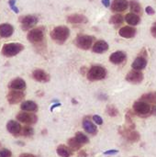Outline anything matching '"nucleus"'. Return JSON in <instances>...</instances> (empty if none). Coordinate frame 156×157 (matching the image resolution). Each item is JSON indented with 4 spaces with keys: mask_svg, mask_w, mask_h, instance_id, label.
Returning a JSON list of instances; mask_svg holds the SVG:
<instances>
[{
    "mask_svg": "<svg viewBox=\"0 0 156 157\" xmlns=\"http://www.w3.org/2000/svg\"><path fill=\"white\" fill-rule=\"evenodd\" d=\"M70 36V29L66 26H58L55 27L51 31V38L56 43L62 45L63 44Z\"/></svg>",
    "mask_w": 156,
    "mask_h": 157,
    "instance_id": "obj_1",
    "label": "nucleus"
},
{
    "mask_svg": "<svg viewBox=\"0 0 156 157\" xmlns=\"http://www.w3.org/2000/svg\"><path fill=\"white\" fill-rule=\"evenodd\" d=\"M24 50V46L21 43L18 42H10L6 43L2 47V54L6 57H13L21 52Z\"/></svg>",
    "mask_w": 156,
    "mask_h": 157,
    "instance_id": "obj_2",
    "label": "nucleus"
},
{
    "mask_svg": "<svg viewBox=\"0 0 156 157\" xmlns=\"http://www.w3.org/2000/svg\"><path fill=\"white\" fill-rule=\"evenodd\" d=\"M86 76L89 81H99L107 76V70L101 65H94L89 69Z\"/></svg>",
    "mask_w": 156,
    "mask_h": 157,
    "instance_id": "obj_3",
    "label": "nucleus"
},
{
    "mask_svg": "<svg viewBox=\"0 0 156 157\" xmlns=\"http://www.w3.org/2000/svg\"><path fill=\"white\" fill-rule=\"evenodd\" d=\"M45 38V29L44 27L35 28L29 30L28 33V40L32 44H40L43 42Z\"/></svg>",
    "mask_w": 156,
    "mask_h": 157,
    "instance_id": "obj_4",
    "label": "nucleus"
},
{
    "mask_svg": "<svg viewBox=\"0 0 156 157\" xmlns=\"http://www.w3.org/2000/svg\"><path fill=\"white\" fill-rule=\"evenodd\" d=\"M94 41V37L93 36H89V35H85V34H79L77 35L75 40H74V44L76 47H78L81 50H85L87 51L91 48L92 44Z\"/></svg>",
    "mask_w": 156,
    "mask_h": 157,
    "instance_id": "obj_5",
    "label": "nucleus"
},
{
    "mask_svg": "<svg viewBox=\"0 0 156 157\" xmlns=\"http://www.w3.org/2000/svg\"><path fill=\"white\" fill-rule=\"evenodd\" d=\"M134 112L140 117H147L152 113V108L149 103L139 100L133 104Z\"/></svg>",
    "mask_w": 156,
    "mask_h": 157,
    "instance_id": "obj_6",
    "label": "nucleus"
},
{
    "mask_svg": "<svg viewBox=\"0 0 156 157\" xmlns=\"http://www.w3.org/2000/svg\"><path fill=\"white\" fill-rule=\"evenodd\" d=\"M119 132L124 138H126L128 141H130L131 143H137L141 139V135L139 134V132L134 131V129H131L129 127H125V128L120 127L119 130Z\"/></svg>",
    "mask_w": 156,
    "mask_h": 157,
    "instance_id": "obj_7",
    "label": "nucleus"
},
{
    "mask_svg": "<svg viewBox=\"0 0 156 157\" xmlns=\"http://www.w3.org/2000/svg\"><path fill=\"white\" fill-rule=\"evenodd\" d=\"M147 54L145 52V49H143L140 55L134 60V62L131 63V67L133 70L142 71L143 70L147 65Z\"/></svg>",
    "mask_w": 156,
    "mask_h": 157,
    "instance_id": "obj_8",
    "label": "nucleus"
},
{
    "mask_svg": "<svg viewBox=\"0 0 156 157\" xmlns=\"http://www.w3.org/2000/svg\"><path fill=\"white\" fill-rule=\"evenodd\" d=\"M39 18L37 16L34 15H28L23 17H21L20 22H21V27L23 30H29L32 29V28L38 23Z\"/></svg>",
    "mask_w": 156,
    "mask_h": 157,
    "instance_id": "obj_9",
    "label": "nucleus"
},
{
    "mask_svg": "<svg viewBox=\"0 0 156 157\" xmlns=\"http://www.w3.org/2000/svg\"><path fill=\"white\" fill-rule=\"evenodd\" d=\"M143 78H144V75L142 73V71H137V70L130 71L127 74L126 77H125L127 82H129L131 84H133V85L141 84L143 81Z\"/></svg>",
    "mask_w": 156,
    "mask_h": 157,
    "instance_id": "obj_10",
    "label": "nucleus"
},
{
    "mask_svg": "<svg viewBox=\"0 0 156 157\" xmlns=\"http://www.w3.org/2000/svg\"><path fill=\"white\" fill-rule=\"evenodd\" d=\"M17 120L23 123L35 124L38 121V118L35 114H31V113H28V112H19L17 115Z\"/></svg>",
    "mask_w": 156,
    "mask_h": 157,
    "instance_id": "obj_11",
    "label": "nucleus"
},
{
    "mask_svg": "<svg viewBox=\"0 0 156 157\" xmlns=\"http://www.w3.org/2000/svg\"><path fill=\"white\" fill-rule=\"evenodd\" d=\"M25 97V94L21 91V90H11L8 94H7V101L9 102V104H17L19 103Z\"/></svg>",
    "mask_w": 156,
    "mask_h": 157,
    "instance_id": "obj_12",
    "label": "nucleus"
},
{
    "mask_svg": "<svg viewBox=\"0 0 156 157\" xmlns=\"http://www.w3.org/2000/svg\"><path fill=\"white\" fill-rule=\"evenodd\" d=\"M32 78L40 83H47L50 81V75L44 70L36 69L32 73Z\"/></svg>",
    "mask_w": 156,
    "mask_h": 157,
    "instance_id": "obj_13",
    "label": "nucleus"
},
{
    "mask_svg": "<svg viewBox=\"0 0 156 157\" xmlns=\"http://www.w3.org/2000/svg\"><path fill=\"white\" fill-rule=\"evenodd\" d=\"M126 58H127V55L124 52L118 51V52H113L109 56V62L114 64H121L122 63L126 61Z\"/></svg>",
    "mask_w": 156,
    "mask_h": 157,
    "instance_id": "obj_14",
    "label": "nucleus"
},
{
    "mask_svg": "<svg viewBox=\"0 0 156 157\" xmlns=\"http://www.w3.org/2000/svg\"><path fill=\"white\" fill-rule=\"evenodd\" d=\"M129 6L127 0H114L111 4V10L116 13L125 11Z\"/></svg>",
    "mask_w": 156,
    "mask_h": 157,
    "instance_id": "obj_15",
    "label": "nucleus"
},
{
    "mask_svg": "<svg viewBox=\"0 0 156 157\" xmlns=\"http://www.w3.org/2000/svg\"><path fill=\"white\" fill-rule=\"evenodd\" d=\"M68 23L71 24H86L88 22L87 17L83 14H73L67 17L66 18Z\"/></svg>",
    "mask_w": 156,
    "mask_h": 157,
    "instance_id": "obj_16",
    "label": "nucleus"
},
{
    "mask_svg": "<svg viewBox=\"0 0 156 157\" xmlns=\"http://www.w3.org/2000/svg\"><path fill=\"white\" fill-rule=\"evenodd\" d=\"M6 129L11 134L15 136L21 134V132H22L21 125L17 121H9L6 124Z\"/></svg>",
    "mask_w": 156,
    "mask_h": 157,
    "instance_id": "obj_17",
    "label": "nucleus"
},
{
    "mask_svg": "<svg viewBox=\"0 0 156 157\" xmlns=\"http://www.w3.org/2000/svg\"><path fill=\"white\" fill-rule=\"evenodd\" d=\"M26 82L22 78H15L8 84V88L11 90H24L26 88Z\"/></svg>",
    "mask_w": 156,
    "mask_h": 157,
    "instance_id": "obj_18",
    "label": "nucleus"
},
{
    "mask_svg": "<svg viewBox=\"0 0 156 157\" xmlns=\"http://www.w3.org/2000/svg\"><path fill=\"white\" fill-rule=\"evenodd\" d=\"M136 32H137L136 29L133 28V27H131V26L123 27L119 31L120 35L122 38H125V39H131V38H133L136 35Z\"/></svg>",
    "mask_w": 156,
    "mask_h": 157,
    "instance_id": "obj_19",
    "label": "nucleus"
},
{
    "mask_svg": "<svg viewBox=\"0 0 156 157\" xmlns=\"http://www.w3.org/2000/svg\"><path fill=\"white\" fill-rule=\"evenodd\" d=\"M92 50H93V52L95 53H103L108 50V44L106 40H100L95 42Z\"/></svg>",
    "mask_w": 156,
    "mask_h": 157,
    "instance_id": "obj_20",
    "label": "nucleus"
},
{
    "mask_svg": "<svg viewBox=\"0 0 156 157\" xmlns=\"http://www.w3.org/2000/svg\"><path fill=\"white\" fill-rule=\"evenodd\" d=\"M83 128L85 131L91 135H96L97 133V126L89 120V119H85L83 121Z\"/></svg>",
    "mask_w": 156,
    "mask_h": 157,
    "instance_id": "obj_21",
    "label": "nucleus"
},
{
    "mask_svg": "<svg viewBox=\"0 0 156 157\" xmlns=\"http://www.w3.org/2000/svg\"><path fill=\"white\" fill-rule=\"evenodd\" d=\"M14 33V28L12 25L4 23L0 25V37L2 38H8Z\"/></svg>",
    "mask_w": 156,
    "mask_h": 157,
    "instance_id": "obj_22",
    "label": "nucleus"
},
{
    "mask_svg": "<svg viewBox=\"0 0 156 157\" xmlns=\"http://www.w3.org/2000/svg\"><path fill=\"white\" fill-rule=\"evenodd\" d=\"M125 21L131 26H137L141 22V17L139 15L134 13H128L125 17Z\"/></svg>",
    "mask_w": 156,
    "mask_h": 157,
    "instance_id": "obj_23",
    "label": "nucleus"
},
{
    "mask_svg": "<svg viewBox=\"0 0 156 157\" xmlns=\"http://www.w3.org/2000/svg\"><path fill=\"white\" fill-rule=\"evenodd\" d=\"M21 109L24 111H30V112H36L38 110V105L34 102V101H24L21 106H20Z\"/></svg>",
    "mask_w": 156,
    "mask_h": 157,
    "instance_id": "obj_24",
    "label": "nucleus"
},
{
    "mask_svg": "<svg viewBox=\"0 0 156 157\" xmlns=\"http://www.w3.org/2000/svg\"><path fill=\"white\" fill-rule=\"evenodd\" d=\"M140 100L147 102V103H151V104H155L156 103V92H149L146 94H143Z\"/></svg>",
    "mask_w": 156,
    "mask_h": 157,
    "instance_id": "obj_25",
    "label": "nucleus"
},
{
    "mask_svg": "<svg viewBox=\"0 0 156 157\" xmlns=\"http://www.w3.org/2000/svg\"><path fill=\"white\" fill-rule=\"evenodd\" d=\"M130 8H131V11L134 14H137V15H142L143 13V8H142V6L141 4L136 1V0H131L130 2Z\"/></svg>",
    "mask_w": 156,
    "mask_h": 157,
    "instance_id": "obj_26",
    "label": "nucleus"
},
{
    "mask_svg": "<svg viewBox=\"0 0 156 157\" xmlns=\"http://www.w3.org/2000/svg\"><path fill=\"white\" fill-rule=\"evenodd\" d=\"M71 150H72V149L67 148V147H66V146H64V145H60V146H58V148H57L56 152H57V155H58L59 156L70 157L72 155H73V153H72V151H71Z\"/></svg>",
    "mask_w": 156,
    "mask_h": 157,
    "instance_id": "obj_27",
    "label": "nucleus"
},
{
    "mask_svg": "<svg viewBox=\"0 0 156 157\" xmlns=\"http://www.w3.org/2000/svg\"><path fill=\"white\" fill-rule=\"evenodd\" d=\"M68 145L73 151H77L82 147V144L75 139V137L71 138V139L68 140Z\"/></svg>",
    "mask_w": 156,
    "mask_h": 157,
    "instance_id": "obj_28",
    "label": "nucleus"
},
{
    "mask_svg": "<svg viewBox=\"0 0 156 157\" xmlns=\"http://www.w3.org/2000/svg\"><path fill=\"white\" fill-rule=\"evenodd\" d=\"M75 139L82 144V145H84V144H88L89 143V139H88V137L86 135V134H84L83 132H76V134H75Z\"/></svg>",
    "mask_w": 156,
    "mask_h": 157,
    "instance_id": "obj_29",
    "label": "nucleus"
},
{
    "mask_svg": "<svg viewBox=\"0 0 156 157\" xmlns=\"http://www.w3.org/2000/svg\"><path fill=\"white\" fill-rule=\"evenodd\" d=\"M109 23L114 25H120L121 23H123V17L120 14L114 15L109 18Z\"/></svg>",
    "mask_w": 156,
    "mask_h": 157,
    "instance_id": "obj_30",
    "label": "nucleus"
},
{
    "mask_svg": "<svg viewBox=\"0 0 156 157\" xmlns=\"http://www.w3.org/2000/svg\"><path fill=\"white\" fill-rule=\"evenodd\" d=\"M107 114L110 117H116L119 115V109L114 105H108L107 107Z\"/></svg>",
    "mask_w": 156,
    "mask_h": 157,
    "instance_id": "obj_31",
    "label": "nucleus"
},
{
    "mask_svg": "<svg viewBox=\"0 0 156 157\" xmlns=\"http://www.w3.org/2000/svg\"><path fill=\"white\" fill-rule=\"evenodd\" d=\"M33 133H34V130L31 127H29V126L24 127L22 129V132H21V134L24 135V136H26V137L31 136V135H33Z\"/></svg>",
    "mask_w": 156,
    "mask_h": 157,
    "instance_id": "obj_32",
    "label": "nucleus"
},
{
    "mask_svg": "<svg viewBox=\"0 0 156 157\" xmlns=\"http://www.w3.org/2000/svg\"><path fill=\"white\" fill-rule=\"evenodd\" d=\"M8 5H9L10 8H11L16 14L19 13V9H18V8L17 7V6H16V0H9Z\"/></svg>",
    "mask_w": 156,
    "mask_h": 157,
    "instance_id": "obj_33",
    "label": "nucleus"
},
{
    "mask_svg": "<svg viewBox=\"0 0 156 157\" xmlns=\"http://www.w3.org/2000/svg\"><path fill=\"white\" fill-rule=\"evenodd\" d=\"M12 153L8 149H1L0 150V157H11Z\"/></svg>",
    "mask_w": 156,
    "mask_h": 157,
    "instance_id": "obj_34",
    "label": "nucleus"
},
{
    "mask_svg": "<svg viewBox=\"0 0 156 157\" xmlns=\"http://www.w3.org/2000/svg\"><path fill=\"white\" fill-rule=\"evenodd\" d=\"M93 121H94L97 125H102V124H103V120H102V118H101L100 116H98V115L93 116Z\"/></svg>",
    "mask_w": 156,
    "mask_h": 157,
    "instance_id": "obj_35",
    "label": "nucleus"
},
{
    "mask_svg": "<svg viewBox=\"0 0 156 157\" xmlns=\"http://www.w3.org/2000/svg\"><path fill=\"white\" fill-rule=\"evenodd\" d=\"M145 12L148 14V15H150V16H152V15H154V13H155V11H154V9L152 7V6H147L146 8H145Z\"/></svg>",
    "mask_w": 156,
    "mask_h": 157,
    "instance_id": "obj_36",
    "label": "nucleus"
},
{
    "mask_svg": "<svg viewBox=\"0 0 156 157\" xmlns=\"http://www.w3.org/2000/svg\"><path fill=\"white\" fill-rule=\"evenodd\" d=\"M118 153H119L118 150H108V151L105 152L104 155H117Z\"/></svg>",
    "mask_w": 156,
    "mask_h": 157,
    "instance_id": "obj_37",
    "label": "nucleus"
},
{
    "mask_svg": "<svg viewBox=\"0 0 156 157\" xmlns=\"http://www.w3.org/2000/svg\"><path fill=\"white\" fill-rule=\"evenodd\" d=\"M101 2H102V4L104 5V6L109 7V6H110V0H102Z\"/></svg>",
    "mask_w": 156,
    "mask_h": 157,
    "instance_id": "obj_38",
    "label": "nucleus"
},
{
    "mask_svg": "<svg viewBox=\"0 0 156 157\" xmlns=\"http://www.w3.org/2000/svg\"><path fill=\"white\" fill-rule=\"evenodd\" d=\"M151 33H152V35L156 38V25H154L153 27H152V29H151Z\"/></svg>",
    "mask_w": 156,
    "mask_h": 157,
    "instance_id": "obj_39",
    "label": "nucleus"
},
{
    "mask_svg": "<svg viewBox=\"0 0 156 157\" xmlns=\"http://www.w3.org/2000/svg\"><path fill=\"white\" fill-rule=\"evenodd\" d=\"M78 156L79 157H86L87 156V154L86 153V151H80V153L78 154Z\"/></svg>",
    "mask_w": 156,
    "mask_h": 157,
    "instance_id": "obj_40",
    "label": "nucleus"
},
{
    "mask_svg": "<svg viewBox=\"0 0 156 157\" xmlns=\"http://www.w3.org/2000/svg\"><path fill=\"white\" fill-rule=\"evenodd\" d=\"M59 106H61V103H57V104L52 105V106H51V111H52L55 108H57V107H59Z\"/></svg>",
    "mask_w": 156,
    "mask_h": 157,
    "instance_id": "obj_41",
    "label": "nucleus"
},
{
    "mask_svg": "<svg viewBox=\"0 0 156 157\" xmlns=\"http://www.w3.org/2000/svg\"><path fill=\"white\" fill-rule=\"evenodd\" d=\"M152 114H153V115H154V116H156V105L154 106V107H153V108H152Z\"/></svg>",
    "mask_w": 156,
    "mask_h": 157,
    "instance_id": "obj_42",
    "label": "nucleus"
},
{
    "mask_svg": "<svg viewBox=\"0 0 156 157\" xmlns=\"http://www.w3.org/2000/svg\"><path fill=\"white\" fill-rule=\"evenodd\" d=\"M19 157H34V156H32V155H20Z\"/></svg>",
    "mask_w": 156,
    "mask_h": 157,
    "instance_id": "obj_43",
    "label": "nucleus"
},
{
    "mask_svg": "<svg viewBox=\"0 0 156 157\" xmlns=\"http://www.w3.org/2000/svg\"><path fill=\"white\" fill-rule=\"evenodd\" d=\"M154 25H156V21H155V22H154Z\"/></svg>",
    "mask_w": 156,
    "mask_h": 157,
    "instance_id": "obj_44",
    "label": "nucleus"
},
{
    "mask_svg": "<svg viewBox=\"0 0 156 157\" xmlns=\"http://www.w3.org/2000/svg\"><path fill=\"white\" fill-rule=\"evenodd\" d=\"M0 146H1V144H0Z\"/></svg>",
    "mask_w": 156,
    "mask_h": 157,
    "instance_id": "obj_45",
    "label": "nucleus"
}]
</instances>
